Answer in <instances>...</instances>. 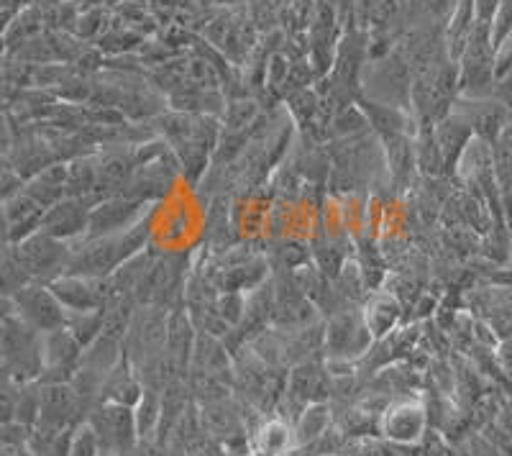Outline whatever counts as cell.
I'll list each match as a JSON object with an SVG mask.
<instances>
[{
  "label": "cell",
  "instance_id": "obj_1",
  "mask_svg": "<svg viewBox=\"0 0 512 456\" xmlns=\"http://www.w3.org/2000/svg\"><path fill=\"white\" fill-rule=\"evenodd\" d=\"M379 433L387 444L413 446L420 444L428 428V408L420 398L390 400L379 416Z\"/></svg>",
  "mask_w": 512,
  "mask_h": 456
},
{
  "label": "cell",
  "instance_id": "obj_2",
  "mask_svg": "<svg viewBox=\"0 0 512 456\" xmlns=\"http://www.w3.org/2000/svg\"><path fill=\"white\" fill-rule=\"evenodd\" d=\"M88 423L98 433L103 451H116V454L126 456L134 451L136 441H139V428H136V416L131 405H100Z\"/></svg>",
  "mask_w": 512,
  "mask_h": 456
},
{
  "label": "cell",
  "instance_id": "obj_3",
  "mask_svg": "<svg viewBox=\"0 0 512 456\" xmlns=\"http://www.w3.org/2000/svg\"><path fill=\"white\" fill-rule=\"evenodd\" d=\"M77 408H80V392L70 382H49L47 387H41V410L36 426L70 428Z\"/></svg>",
  "mask_w": 512,
  "mask_h": 456
},
{
  "label": "cell",
  "instance_id": "obj_4",
  "mask_svg": "<svg viewBox=\"0 0 512 456\" xmlns=\"http://www.w3.org/2000/svg\"><path fill=\"white\" fill-rule=\"evenodd\" d=\"M18 303V316H24V321L29 326H34L36 331H59L64 328V313L57 303V295H47L36 290V287H24L16 298Z\"/></svg>",
  "mask_w": 512,
  "mask_h": 456
},
{
  "label": "cell",
  "instance_id": "obj_5",
  "mask_svg": "<svg viewBox=\"0 0 512 456\" xmlns=\"http://www.w3.org/2000/svg\"><path fill=\"white\" fill-rule=\"evenodd\" d=\"M372 341L367 321L361 323L354 316L333 318L326 334V349L331 351L333 359H351L356 354H364V349Z\"/></svg>",
  "mask_w": 512,
  "mask_h": 456
},
{
  "label": "cell",
  "instance_id": "obj_6",
  "mask_svg": "<svg viewBox=\"0 0 512 456\" xmlns=\"http://www.w3.org/2000/svg\"><path fill=\"white\" fill-rule=\"evenodd\" d=\"M295 444V428H290V423H285L282 418H272V421L262 423V428L251 439V446H254V451L259 456H285L290 454Z\"/></svg>",
  "mask_w": 512,
  "mask_h": 456
},
{
  "label": "cell",
  "instance_id": "obj_7",
  "mask_svg": "<svg viewBox=\"0 0 512 456\" xmlns=\"http://www.w3.org/2000/svg\"><path fill=\"white\" fill-rule=\"evenodd\" d=\"M72 433V428L36 426L26 441V449L31 456H70Z\"/></svg>",
  "mask_w": 512,
  "mask_h": 456
},
{
  "label": "cell",
  "instance_id": "obj_8",
  "mask_svg": "<svg viewBox=\"0 0 512 456\" xmlns=\"http://www.w3.org/2000/svg\"><path fill=\"white\" fill-rule=\"evenodd\" d=\"M323 390V372L315 364H300L290 375V382H287V395H290L295 403L305 405L320 403L318 392Z\"/></svg>",
  "mask_w": 512,
  "mask_h": 456
},
{
  "label": "cell",
  "instance_id": "obj_9",
  "mask_svg": "<svg viewBox=\"0 0 512 456\" xmlns=\"http://www.w3.org/2000/svg\"><path fill=\"white\" fill-rule=\"evenodd\" d=\"M328 426H331V408L326 403H310L300 410L295 423L297 444L313 446L320 436H326Z\"/></svg>",
  "mask_w": 512,
  "mask_h": 456
},
{
  "label": "cell",
  "instance_id": "obj_10",
  "mask_svg": "<svg viewBox=\"0 0 512 456\" xmlns=\"http://www.w3.org/2000/svg\"><path fill=\"white\" fill-rule=\"evenodd\" d=\"M82 226H85V211L80 208V200H64L44 216V231L52 236H70Z\"/></svg>",
  "mask_w": 512,
  "mask_h": 456
},
{
  "label": "cell",
  "instance_id": "obj_11",
  "mask_svg": "<svg viewBox=\"0 0 512 456\" xmlns=\"http://www.w3.org/2000/svg\"><path fill=\"white\" fill-rule=\"evenodd\" d=\"M62 254L59 244L49 236H34L31 241H26L21 246V257H18V264H24L29 272H47L49 267H54Z\"/></svg>",
  "mask_w": 512,
  "mask_h": 456
},
{
  "label": "cell",
  "instance_id": "obj_12",
  "mask_svg": "<svg viewBox=\"0 0 512 456\" xmlns=\"http://www.w3.org/2000/svg\"><path fill=\"white\" fill-rule=\"evenodd\" d=\"M162 410H164V395H159V392L152 390V387L141 392L139 403L134 405L136 428H139L141 441L152 439V433L162 426Z\"/></svg>",
  "mask_w": 512,
  "mask_h": 456
},
{
  "label": "cell",
  "instance_id": "obj_13",
  "mask_svg": "<svg viewBox=\"0 0 512 456\" xmlns=\"http://www.w3.org/2000/svg\"><path fill=\"white\" fill-rule=\"evenodd\" d=\"M52 287V293L57 295L59 303L77 310V313H82V310H93L95 305L100 303L95 290H90V285L85 280H59L54 282Z\"/></svg>",
  "mask_w": 512,
  "mask_h": 456
},
{
  "label": "cell",
  "instance_id": "obj_14",
  "mask_svg": "<svg viewBox=\"0 0 512 456\" xmlns=\"http://www.w3.org/2000/svg\"><path fill=\"white\" fill-rule=\"evenodd\" d=\"M136 208L131 203H108L100 205L98 211L90 216V226L95 228V234H105L113 228H121L128 218L134 216Z\"/></svg>",
  "mask_w": 512,
  "mask_h": 456
},
{
  "label": "cell",
  "instance_id": "obj_15",
  "mask_svg": "<svg viewBox=\"0 0 512 456\" xmlns=\"http://www.w3.org/2000/svg\"><path fill=\"white\" fill-rule=\"evenodd\" d=\"M395 318H397L395 300H377V303L372 305V310L367 308V316H364V321H367L372 336H384L392 328Z\"/></svg>",
  "mask_w": 512,
  "mask_h": 456
},
{
  "label": "cell",
  "instance_id": "obj_16",
  "mask_svg": "<svg viewBox=\"0 0 512 456\" xmlns=\"http://www.w3.org/2000/svg\"><path fill=\"white\" fill-rule=\"evenodd\" d=\"M100 454H103V446H100L98 433L93 431V426L85 423V426L75 428V433H72L70 456H100Z\"/></svg>",
  "mask_w": 512,
  "mask_h": 456
},
{
  "label": "cell",
  "instance_id": "obj_17",
  "mask_svg": "<svg viewBox=\"0 0 512 456\" xmlns=\"http://www.w3.org/2000/svg\"><path fill=\"white\" fill-rule=\"evenodd\" d=\"M100 456H121V454H116V451H103Z\"/></svg>",
  "mask_w": 512,
  "mask_h": 456
}]
</instances>
